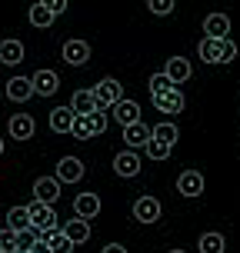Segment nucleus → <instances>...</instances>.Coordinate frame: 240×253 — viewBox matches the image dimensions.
<instances>
[{
  "label": "nucleus",
  "mask_w": 240,
  "mask_h": 253,
  "mask_svg": "<svg viewBox=\"0 0 240 253\" xmlns=\"http://www.w3.org/2000/svg\"><path fill=\"white\" fill-rule=\"evenodd\" d=\"M164 74H167V80L177 87V84H187V80H190L193 67H190L187 57H170V60H167V67H164Z\"/></svg>",
  "instance_id": "obj_6"
},
{
  "label": "nucleus",
  "mask_w": 240,
  "mask_h": 253,
  "mask_svg": "<svg viewBox=\"0 0 240 253\" xmlns=\"http://www.w3.org/2000/svg\"><path fill=\"white\" fill-rule=\"evenodd\" d=\"M0 247H3V253H17V233L13 230H3L0 233Z\"/></svg>",
  "instance_id": "obj_34"
},
{
  "label": "nucleus",
  "mask_w": 240,
  "mask_h": 253,
  "mask_svg": "<svg viewBox=\"0 0 240 253\" xmlns=\"http://www.w3.org/2000/svg\"><path fill=\"white\" fill-rule=\"evenodd\" d=\"M80 177H84V164L77 157H63L57 164V180L60 183H80Z\"/></svg>",
  "instance_id": "obj_10"
},
{
  "label": "nucleus",
  "mask_w": 240,
  "mask_h": 253,
  "mask_svg": "<svg viewBox=\"0 0 240 253\" xmlns=\"http://www.w3.org/2000/svg\"><path fill=\"white\" fill-rule=\"evenodd\" d=\"M70 110H74L77 117H87L97 110V100H94V90H77L74 100H70Z\"/></svg>",
  "instance_id": "obj_22"
},
{
  "label": "nucleus",
  "mask_w": 240,
  "mask_h": 253,
  "mask_svg": "<svg viewBox=\"0 0 240 253\" xmlns=\"http://www.w3.org/2000/svg\"><path fill=\"white\" fill-rule=\"evenodd\" d=\"M197 247H200V253H224L227 240H224V233H203Z\"/></svg>",
  "instance_id": "obj_27"
},
{
  "label": "nucleus",
  "mask_w": 240,
  "mask_h": 253,
  "mask_svg": "<svg viewBox=\"0 0 240 253\" xmlns=\"http://www.w3.org/2000/svg\"><path fill=\"white\" fill-rule=\"evenodd\" d=\"M134 220L137 223H157L160 220V200L157 197H140L134 203Z\"/></svg>",
  "instance_id": "obj_4"
},
{
  "label": "nucleus",
  "mask_w": 240,
  "mask_h": 253,
  "mask_svg": "<svg viewBox=\"0 0 240 253\" xmlns=\"http://www.w3.org/2000/svg\"><path fill=\"white\" fill-rule=\"evenodd\" d=\"M20 60H24V43L20 40H0V63L17 67Z\"/></svg>",
  "instance_id": "obj_20"
},
{
  "label": "nucleus",
  "mask_w": 240,
  "mask_h": 253,
  "mask_svg": "<svg viewBox=\"0 0 240 253\" xmlns=\"http://www.w3.org/2000/svg\"><path fill=\"white\" fill-rule=\"evenodd\" d=\"M170 253H184V250H170Z\"/></svg>",
  "instance_id": "obj_39"
},
{
  "label": "nucleus",
  "mask_w": 240,
  "mask_h": 253,
  "mask_svg": "<svg viewBox=\"0 0 240 253\" xmlns=\"http://www.w3.org/2000/svg\"><path fill=\"white\" fill-rule=\"evenodd\" d=\"M87 120H90V133H94V137L107 130V114H103V110H94V114H87Z\"/></svg>",
  "instance_id": "obj_32"
},
{
  "label": "nucleus",
  "mask_w": 240,
  "mask_h": 253,
  "mask_svg": "<svg viewBox=\"0 0 240 253\" xmlns=\"http://www.w3.org/2000/svg\"><path fill=\"white\" fill-rule=\"evenodd\" d=\"M63 237L74 243V247H77V243H87L90 240V223H87V220H80V216H77V220H67Z\"/></svg>",
  "instance_id": "obj_19"
},
{
  "label": "nucleus",
  "mask_w": 240,
  "mask_h": 253,
  "mask_svg": "<svg viewBox=\"0 0 240 253\" xmlns=\"http://www.w3.org/2000/svg\"><path fill=\"white\" fill-rule=\"evenodd\" d=\"M147 10L157 17H167V13H174V0H147Z\"/></svg>",
  "instance_id": "obj_33"
},
{
  "label": "nucleus",
  "mask_w": 240,
  "mask_h": 253,
  "mask_svg": "<svg viewBox=\"0 0 240 253\" xmlns=\"http://www.w3.org/2000/svg\"><path fill=\"white\" fill-rule=\"evenodd\" d=\"M203 34H207V37H227L230 34V17L227 13H210V17H207V20H203Z\"/></svg>",
  "instance_id": "obj_18"
},
{
  "label": "nucleus",
  "mask_w": 240,
  "mask_h": 253,
  "mask_svg": "<svg viewBox=\"0 0 240 253\" xmlns=\"http://www.w3.org/2000/svg\"><path fill=\"white\" fill-rule=\"evenodd\" d=\"M63 60L70 67H84L90 60V43L87 40H67L63 43Z\"/></svg>",
  "instance_id": "obj_9"
},
{
  "label": "nucleus",
  "mask_w": 240,
  "mask_h": 253,
  "mask_svg": "<svg viewBox=\"0 0 240 253\" xmlns=\"http://www.w3.org/2000/svg\"><path fill=\"white\" fill-rule=\"evenodd\" d=\"M44 3L50 7V13H53V17H60V13L67 10V0H44Z\"/></svg>",
  "instance_id": "obj_35"
},
{
  "label": "nucleus",
  "mask_w": 240,
  "mask_h": 253,
  "mask_svg": "<svg viewBox=\"0 0 240 253\" xmlns=\"http://www.w3.org/2000/svg\"><path fill=\"white\" fill-rule=\"evenodd\" d=\"M197 53H200V60L207 63H230L234 57H237V43L230 37H203L200 43H197Z\"/></svg>",
  "instance_id": "obj_1"
},
{
  "label": "nucleus",
  "mask_w": 240,
  "mask_h": 253,
  "mask_svg": "<svg viewBox=\"0 0 240 253\" xmlns=\"http://www.w3.org/2000/svg\"><path fill=\"white\" fill-rule=\"evenodd\" d=\"M153 107H157L160 114H180V110H184V93H180V87H174L170 93L153 97Z\"/></svg>",
  "instance_id": "obj_13"
},
{
  "label": "nucleus",
  "mask_w": 240,
  "mask_h": 253,
  "mask_svg": "<svg viewBox=\"0 0 240 253\" xmlns=\"http://www.w3.org/2000/svg\"><path fill=\"white\" fill-rule=\"evenodd\" d=\"M94 100H97V110H107V107H114L117 100H124L120 80H114V77H103L100 84L94 87Z\"/></svg>",
  "instance_id": "obj_3"
},
{
  "label": "nucleus",
  "mask_w": 240,
  "mask_h": 253,
  "mask_svg": "<svg viewBox=\"0 0 240 253\" xmlns=\"http://www.w3.org/2000/svg\"><path fill=\"white\" fill-rule=\"evenodd\" d=\"M74 213L80 216V220H90V216L100 213V197L97 193H80L74 200Z\"/></svg>",
  "instance_id": "obj_15"
},
{
  "label": "nucleus",
  "mask_w": 240,
  "mask_h": 253,
  "mask_svg": "<svg viewBox=\"0 0 240 253\" xmlns=\"http://www.w3.org/2000/svg\"><path fill=\"white\" fill-rule=\"evenodd\" d=\"M177 137H180L177 124H157L150 130V140H160V143H167V147H174V143H177Z\"/></svg>",
  "instance_id": "obj_26"
},
{
  "label": "nucleus",
  "mask_w": 240,
  "mask_h": 253,
  "mask_svg": "<svg viewBox=\"0 0 240 253\" xmlns=\"http://www.w3.org/2000/svg\"><path fill=\"white\" fill-rule=\"evenodd\" d=\"M30 253H50V247H47V240H44V237H40V240L30 247Z\"/></svg>",
  "instance_id": "obj_36"
},
{
  "label": "nucleus",
  "mask_w": 240,
  "mask_h": 253,
  "mask_svg": "<svg viewBox=\"0 0 240 253\" xmlns=\"http://www.w3.org/2000/svg\"><path fill=\"white\" fill-rule=\"evenodd\" d=\"M27 17H30V24H34V27H40V30L53 24V13H50V7H47L44 0H40V3H34V7L27 10Z\"/></svg>",
  "instance_id": "obj_25"
},
{
  "label": "nucleus",
  "mask_w": 240,
  "mask_h": 253,
  "mask_svg": "<svg viewBox=\"0 0 240 253\" xmlns=\"http://www.w3.org/2000/svg\"><path fill=\"white\" fill-rule=\"evenodd\" d=\"M144 150L150 153L153 160H167V157H170V150H174V147H167V143H160V140H147V147H144Z\"/></svg>",
  "instance_id": "obj_30"
},
{
  "label": "nucleus",
  "mask_w": 240,
  "mask_h": 253,
  "mask_svg": "<svg viewBox=\"0 0 240 253\" xmlns=\"http://www.w3.org/2000/svg\"><path fill=\"white\" fill-rule=\"evenodd\" d=\"M40 237L47 240L50 253H74V243L63 237V230H50V233H40Z\"/></svg>",
  "instance_id": "obj_24"
},
{
  "label": "nucleus",
  "mask_w": 240,
  "mask_h": 253,
  "mask_svg": "<svg viewBox=\"0 0 240 253\" xmlns=\"http://www.w3.org/2000/svg\"><path fill=\"white\" fill-rule=\"evenodd\" d=\"M30 97H34V84H30L27 77H13V80H7V100L27 103Z\"/></svg>",
  "instance_id": "obj_11"
},
{
  "label": "nucleus",
  "mask_w": 240,
  "mask_h": 253,
  "mask_svg": "<svg viewBox=\"0 0 240 253\" xmlns=\"http://www.w3.org/2000/svg\"><path fill=\"white\" fill-rule=\"evenodd\" d=\"M70 133H74L77 140L94 137V133H90V120H87V117H74V126H70Z\"/></svg>",
  "instance_id": "obj_31"
},
{
  "label": "nucleus",
  "mask_w": 240,
  "mask_h": 253,
  "mask_svg": "<svg viewBox=\"0 0 240 253\" xmlns=\"http://www.w3.org/2000/svg\"><path fill=\"white\" fill-rule=\"evenodd\" d=\"M100 253H127V247H120V243H107Z\"/></svg>",
  "instance_id": "obj_37"
},
{
  "label": "nucleus",
  "mask_w": 240,
  "mask_h": 253,
  "mask_svg": "<svg viewBox=\"0 0 240 253\" xmlns=\"http://www.w3.org/2000/svg\"><path fill=\"white\" fill-rule=\"evenodd\" d=\"M34 130H37V124H34V117H30V114L10 117V137L13 140H30V137H34Z\"/></svg>",
  "instance_id": "obj_17"
},
{
  "label": "nucleus",
  "mask_w": 240,
  "mask_h": 253,
  "mask_svg": "<svg viewBox=\"0 0 240 253\" xmlns=\"http://www.w3.org/2000/svg\"><path fill=\"white\" fill-rule=\"evenodd\" d=\"M74 110L70 107H53V114H50V130L53 133H70V126H74Z\"/></svg>",
  "instance_id": "obj_21"
},
{
  "label": "nucleus",
  "mask_w": 240,
  "mask_h": 253,
  "mask_svg": "<svg viewBox=\"0 0 240 253\" xmlns=\"http://www.w3.org/2000/svg\"><path fill=\"white\" fill-rule=\"evenodd\" d=\"M57 197H60V180L40 177L37 183H34V200H37V203H47V207H53V203H57Z\"/></svg>",
  "instance_id": "obj_5"
},
{
  "label": "nucleus",
  "mask_w": 240,
  "mask_h": 253,
  "mask_svg": "<svg viewBox=\"0 0 240 253\" xmlns=\"http://www.w3.org/2000/svg\"><path fill=\"white\" fill-rule=\"evenodd\" d=\"M174 84L167 80V74H153L150 77V97H160V93H170Z\"/></svg>",
  "instance_id": "obj_29"
},
{
  "label": "nucleus",
  "mask_w": 240,
  "mask_h": 253,
  "mask_svg": "<svg viewBox=\"0 0 240 253\" xmlns=\"http://www.w3.org/2000/svg\"><path fill=\"white\" fill-rule=\"evenodd\" d=\"M30 84H34V93H40V97H53V93L60 90V77L53 74V70H37V74L30 77Z\"/></svg>",
  "instance_id": "obj_7"
},
{
  "label": "nucleus",
  "mask_w": 240,
  "mask_h": 253,
  "mask_svg": "<svg viewBox=\"0 0 240 253\" xmlns=\"http://www.w3.org/2000/svg\"><path fill=\"white\" fill-rule=\"evenodd\" d=\"M0 153H3V140H0Z\"/></svg>",
  "instance_id": "obj_38"
},
{
  "label": "nucleus",
  "mask_w": 240,
  "mask_h": 253,
  "mask_svg": "<svg viewBox=\"0 0 240 253\" xmlns=\"http://www.w3.org/2000/svg\"><path fill=\"white\" fill-rule=\"evenodd\" d=\"M114 170H117V177H137L140 173V157L134 150L117 153L114 157Z\"/></svg>",
  "instance_id": "obj_12"
},
{
  "label": "nucleus",
  "mask_w": 240,
  "mask_h": 253,
  "mask_svg": "<svg viewBox=\"0 0 240 253\" xmlns=\"http://www.w3.org/2000/svg\"><path fill=\"white\" fill-rule=\"evenodd\" d=\"M0 253H3V247H0Z\"/></svg>",
  "instance_id": "obj_40"
},
{
  "label": "nucleus",
  "mask_w": 240,
  "mask_h": 253,
  "mask_svg": "<svg viewBox=\"0 0 240 253\" xmlns=\"http://www.w3.org/2000/svg\"><path fill=\"white\" fill-rule=\"evenodd\" d=\"M147 140H150V126H144V124H130L124 126V143L130 147V150L137 153L140 147H147Z\"/></svg>",
  "instance_id": "obj_14"
},
{
  "label": "nucleus",
  "mask_w": 240,
  "mask_h": 253,
  "mask_svg": "<svg viewBox=\"0 0 240 253\" xmlns=\"http://www.w3.org/2000/svg\"><path fill=\"white\" fill-rule=\"evenodd\" d=\"M7 230H13V233L30 230V210L27 207H13L10 213H7Z\"/></svg>",
  "instance_id": "obj_23"
},
{
  "label": "nucleus",
  "mask_w": 240,
  "mask_h": 253,
  "mask_svg": "<svg viewBox=\"0 0 240 253\" xmlns=\"http://www.w3.org/2000/svg\"><path fill=\"white\" fill-rule=\"evenodd\" d=\"M37 240H40L37 230H20V233H17V253H30V247Z\"/></svg>",
  "instance_id": "obj_28"
},
{
  "label": "nucleus",
  "mask_w": 240,
  "mask_h": 253,
  "mask_svg": "<svg viewBox=\"0 0 240 253\" xmlns=\"http://www.w3.org/2000/svg\"><path fill=\"white\" fill-rule=\"evenodd\" d=\"M27 210H30V230H37V233L57 230V213H53V207L34 200V203H27Z\"/></svg>",
  "instance_id": "obj_2"
},
{
  "label": "nucleus",
  "mask_w": 240,
  "mask_h": 253,
  "mask_svg": "<svg viewBox=\"0 0 240 253\" xmlns=\"http://www.w3.org/2000/svg\"><path fill=\"white\" fill-rule=\"evenodd\" d=\"M177 190L184 193V197H190V200L200 197L203 193V173L200 170H184V173L177 177Z\"/></svg>",
  "instance_id": "obj_8"
},
{
  "label": "nucleus",
  "mask_w": 240,
  "mask_h": 253,
  "mask_svg": "<svg viewBox=\"0 0 240 253\" xmlns=\"http://www.w3.org/2000/svg\"><path fill=\"white\" fill-rule=\"evenodd\" d=\"M114 117L120 126H130V124H140V107L137 100H117L114 103Z\"/></svg>",
  "instance_id": "obj_16"
}]
</instances>
